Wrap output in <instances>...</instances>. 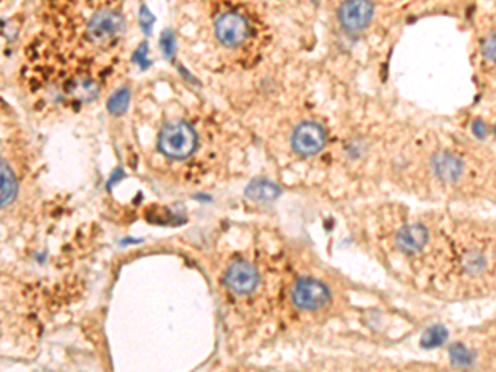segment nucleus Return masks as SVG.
Listing matches in <instances>:
<instances>
[{
	"mask_svg": "<svg viewBox=\"0 0 496 372\" xmlns=\"http://www.w3.org/2000/svg\"><path fill=\"white\" fill-rule=\"evenodd\" d=\"M197 147L195 131L187 122L177 121L164 126L159 134V149L162 154L172 159H185Z\"/></svg>",
	"mask_w": 496,
	"mask_h": 372,
	"instance_id": "1",
	"label": "nucleus"
},
{
	"mask_svg": "<svg viewBox=\"0 0 496 372\" xmlns=\"http://www.w3.org/2000/svg\"><path fill=\"white\" fill-rule=\"evenodd\" d=\"M124 27V20L120 12L111 9H103L96 12L88 22L87 35L88 40L96 47L104 48L111 45L121 35Z\"/></svg>",
	"mask_w": 496,
	"mask_h": 372,
	"instance_id": "2",
	"label": "nucleus"
},
{
	"mask_svg": "<svg viewBox=\"0 0 496 372\" xmlns=\"http://www.w3.org/2000/svg\"><path fill=\"white\" fill-rule=\"evenodd\" d=\"M215 34L225 47H238L248 39L250 25L243 15L237 12H225L215 22Z\"/></svg>",
	"mask_w": 496,
	"mask_h": 372,
	"instance_id": "3",
	"label": "nucleus"
},
{
	"mask_svg": "<svg viewBox=\"0 0 496 372\" xmlns=\"http://www.w3.org/2000/svg\"><path fill=\"white\" fill-rule=\"evenodd\" d=\"M329 298H331V294H329L328 286L318 280H313V278H303L293 289L295 305L302 309H310V311L326 306Z\"/></svg>",
	"mask_w": 496,
	"mask_h": 372,
	"instance_id": "4",
	"label": "nucleus"
},
{
	"mask_svg": "<svg viewBox=\"0 0 496 372\" xmlns=\"http://www.w3.org/2000/svg\"><path fill=\"white\" fill-rule=\"evenodd\" d=\"M291 144L302 156H315L326 144V133L316 122H303L293 133Z\"/></svg>",
	"mask_w": 496,
	"mask_h": 372,
	"instance_id": "5",
	"label": "nucleus"
},
{
	"mask_svg": "<svg viewBox=\"0 0 496 372\" xmlns=\"http://www.w3.org/2000/svg\"><path fill=\"white\" fill-rule=\"evenodd\" d=\"M337 15H339V22L348 30H363L372 20L374 6L371 0H346L341 3Z\"/></svg>",
	"mask_w": 496,
	"mask_h": 372,
	"instance_id": "6",
	"label": "nucleus"
},
{
	"mask_svg": "<svg viewBox=\"0 0 496 372\" xmlns=\"http://www.w3.org/2000/svg\"><path fill=\"white\" fill-rule=\"evenodd\" d=\"M227 286L237 294H248L258 285V273L247 261H237L229 268L225 275Z\"/></svg>",
	"mask_w": 496,
	"mask_h": 372,
	"instance_id": "7",
	"label": "nucleus"
},
{
	"mask_svg": "<svg viewBox=\"0 0 496 372\" xmlns=\"http://www.w3.org/2000/svg\"><path fill=\"white\" fill-rule=\"evenodd\" d=\"M429 240V232L420 223H412V226H405L401 228L397 234V247L404 253H417L427 245Z\"/></svg>",
	"mask_w": 496,
	"mask_h": 372,
	"instance_id": "8",
	"label": "nucleus"
},
{
	"mask_svg": "<svg viewBox=\"0 0 496 372\" xmlns=\"http://www.w3.org/2000/svg\"><path fill=\"white\" fill-rule=\"evenodd\" d=\"M433 173L443 182H455L463 173V162L450 153H438L432 159Z\"/></svg>",
	"mask_w": 496,
	"mask_h": 372,
	"instance_id": "9",
	"label": "nucleus"
},
{
	"mask_svg": "<svg viewBox=\"0 0 496 372\" xmlns=\"http://www.w3.org/2000/svg\"><path fill=\"white\" fill-rule=\"evenodd\" d=\"M65 89H67L68 95L81 101V103H89V101L96 100L98 93H100L98 83L88 75L73 76L68 81V85H65Z\"/></svg>",
	"mask_w": 496,
	"mask_h": 372,
	"instance_id": "10",
	"label": "nucleus"
},
{
	"mask_svg": "<svg viewBox=\"0 0 496 372\" xmlns=\"http://www.w3.org/2000/svg\"><path fill=\"white\" fill-rule=\"evenodd\" d=\"M247 197L255 200V202L268 204L273 202V200L278 199L280 195V187L276 184L267 181V179H255L248 184L247 187Z\"/></svg>",
	"mask_w": 496,
	"mask_h": 372,
	"instance_id": "11",
	"label": "nucleus"
},
{
	"mask_svg": "<svg viewBox=\"0 0 496 372\" xmlns=\"http://www.w3.org/2000/svg\"><path fill=\"white\" fill-rule=\"evenodd\" d=\"M17 194V181L10 167L0 161V207L7 206Z\"/></svg>",
	"mask_w": 496,
	"mask_h": 372,
	"instance_id": "12",
	"label": "nucleus"
},
{
	"mask_svg": "<svg viewBox=\"0 0 496 372\" xmlns=\"http://www.w3.org/2000/svg\"><path fill=\"white\" fill-rule=\"evenodd\" d=\"M447 338H449L447 328H443L440 325L432 326V328L427 329L424 336H422V346H424L425 349H433V347L442 346L443 342L447 341Z\"/></svg>",
	"mask_w": 496,
	"mask_h": 372,
	"instance_id": "13",
	"label": "nucleus"
},
{
	"mask_svg": "<svg viewBox=\"0 0 496 372\" xmlns=\"http://www.w3.org/2000/svg\"><path fill=\"white\" fill-rule=\"evenodd\" d=\"M450 358H452V362L458 367H469L473 362V354L466 349L465 346L457 342L450 347Z\"/></svg>",
	"mask_w": 496,
	"mask_h": 372,
	"instance_id": "14",
	"label": "nucleus"
},
{
	"mask_svg": "<svg viewBox=\"0 0 496 372\" xmlns=\"http://www.w3.org/2000/svg\"><path fill=\"white\" fill-rule=\"evenodd\" d=\"M129 98H131V95H129V89H126V88H124V89H120V91H116L115 95L109 98L108 109H109V111H111L113 114L124 113L126 109H128Z\"/></svg>",
	"mask_w": 496,
	"mask_h": 372,
	"instance_id": "15",
	"label": "nucleus"
},
{
	"mask_svg": "<svg viewBox=\"0 0 496 372\" xmlns=\"http://www.w3.org/2000/svg\"><path fill=\"white\" fill-rule=\"evenodd\" d=\"M463 268L470 275H478L485 268V256L480 252H469L463 259Z\"/></svg>",
	"mask_w": 496,
	"mask_h": 372,
	"instance_id": "16",
	"label": "nucleus"
},
{
	"mask_svg": "<svg viewBox=\"0 0 496 372\" xmlns=\"http://www.w3.org/2000/svg\"><path fill=\"white\" fill-rule=\"evenodd\" d=\"M161 48L164 52V55L170 58L174 55V48H176V43H174V34L170 30H166L161 36Z\"/></svg>",
	"mask_w": 496,
	"mask_h": 372,
	"instance_id": "17",
	"label": "nucleus"
},
{
	"mask_svg": "<svg viewBox=\"0 0 496 372\" xmlns=\"http://www.w3.org/2000/svg\"><path fill=\"white\" fill-rule=\"evenodd\" d=\"M483 53L490 61H495V34H491V36H488L485 47H483Z\"/></svg>",
	"mask_w": 496,
	"mask_h": 372,
	"instance_id": "18",
	"label": "nucleus"
},
{
	"mask_svg": "<svg viewBox=\"0 0 496 372\" xmlns=\"http://www.w3.org/2000/svg\"><path fill=\"white\" fill-rule=\"evenodd\" d=\"M141 22H142V28H144V32H151V25L154 22V17L151 14H149V10L146 9V7H142L141 9Z\"/></svg>",
	"mask_w": 496,
	"mask_h": 372,
	"instance_id": "19",
	"label": "nucleus"
},
{
	"mask_svg": "<svg viewBox=\"0 0 496 372\" xmlns=\"http://www.w3.org/2000/svg\"><path fill=\"white\" fill-rule=\"evenodd\" d=\"M146 52H148V45H141L139 50L136 52V55H134V61H137V63L141 65V68H148L149 61L146 60Z\"/></svg>",
	"mask_w": 496,
	"mask_h": 372,
	"instance_id": "20",
	"label": "nucleus"
},
{
	"mask_svg": "<svg viewBox=\"0 0 496 372\" xmlns=\"http://www.w3.org/2000/svg\"><path fill=\"white\" fill-rule=\"evenodd\" d=\"M473 133H475V136L480 138V139L485 138L486 136V124H485V122H483L482 120L475 121L473 122Z\"/></svg>",
	"mask_w": 496,
	"mask_h": 372,
	"instance_id": "21",
	"label": "nucleus"
},
{
	"mask_svg": "<svg viewBox=\"0 0 496 372\" xmlns=\"http://www.w3.org/2000/svg\"><path fill=\"white\" fill-rule=\"evenodd\" d=\"M313 2H319V0H313Z\"/></svg>",
	"mask_w": 496,
	"mask_h": 372,
	"instance_id": "22",
	"label": "nucleus"
}]
</instances>
